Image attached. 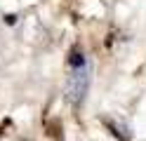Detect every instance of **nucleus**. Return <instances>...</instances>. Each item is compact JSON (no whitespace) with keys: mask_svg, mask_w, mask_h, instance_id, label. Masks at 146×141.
Masks as SVG:
<instances>
[{"mask_svg":"<svg viewBox=\"0 0 146 141\" xmlns=\"http://www.w3.org/2000/svg\"><path fill=\"white\" fill-rule=\"evenodd\" d=\"M68 66H71V75H68V82H66V101L71 106H80L87 94V87H90V59L87 54L80 50V47H73L71 50V56H68Z\"/></svg>","mask_w":146,"mask_h":141,"instance_id":"f257e3e1","label":"nucleus"},{"mask_svg":"<svg viewBox=\"0 0 146 141\" xmlns=\"http://www.w3.org/2000/svg\"><path fill=\"white\" fill-rule=\"evenodd\" d=\"M5 24L7 26H14L17 24V14H5Z\"/></svg>","mask_w":146,"mask_h":141,"instance_id":"f03ea898","label":"nucleus"}]
</instances>
